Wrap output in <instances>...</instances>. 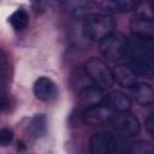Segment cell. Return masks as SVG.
Segmentation results:
<instances>
[{
  "mask_svg": "<svg viewBox=\"0 0 154 154\" xmlns=\"http://www.w3.org/2000/svg\"><path fill=\"white\" fill-rule=\"evenodd\" d=\"M109 124L112 128L120 135L126 136V137H132L138 135L141 130V124L140 120L137 119L136 116L126 112H116L113 113Z\"/></svg>",
  "mask_w": 154,
  "mask_h": 154,
  "instance_id": "cell-6",
  "label": "cell"
},
{
  "mask_svg": "<svg viewBox=\"0 0 154 154\" xmlns=\"http://www.w3.org/2000/svg\"><path fill=\"white\" fill-rule=\"evenodd\" d=\"M114 112L105 107L102 103L85 107L83 112V122L90 126H100L109 123Z\"/></svg>",
  "mask_w": 154,
  "mask_h": 154,
  "instance_id": "cell-7",
  "label": "cell"
},
{
  "mask_svg": "<svg viewBox=\"0 0 154 154\" xmlns=\"http://www.w3.org/2000/svg\"><path fill=\"white\" fill-rule=\"evenodd\" d=\"M8 83V64L6 57L0 55V97L7 96L6 88Z\"/></svg>",
  "mask_w": 154,
  "mask_h": 154,
  "instance_id": "cell-19",
  "label": "cell"
},
{
  "mask_svg": "<svg viewBox=\"0 0 154 154\" xmlns=\"http://www.w3.org/2000/svg\"><path fill=\"white\" fill-rule=\"evenodd\" d=\"M8 23L16 30H23L29 24V16L24 10H17L8 17Z\"/></svg>",
  "mask_w": 154,
  "mask_h": 154,
  "instance_id": "cell-17",
  "label": "cell"
},
{
  "mask_svg": "<svg viewBox=\"0 0 154 154\" xmlns=\"http://www.w3.org/2000/svg\"><path fill=\"white\" fill-rule=\"evenodd\" d=\"M102 105L112 112H126L131 108V100L124 93L113 90L103 96Z\"/></svg>",
  "mask_w": 154,
  "mask_h": 154,
  "instance_id": "cell-8",
  "label": "cell"
},
{
  "mask_svg": "<svg viewBox=\"0 0 154 154\" xmlns=\"http://www.w3.org/2000/svg\"><path fill=\"white\" fill-rule=\"evenodd\" d=\"M128 38L120 32H111L99 41V49L103 58L117 61L125 57Z\"/></svg>",
  "mask_w": 154,
  "mask_h": 154,
  "instance_id": "cell-5",
  "label": "cell"
},
{
  "mask_svg": "<svg viewBox=\"0 0 154 154\" xmlns=\"http://www.w3.org/2000/svg\"><path fill=\"white\" fill-rule=\"evenodd\" d=\"M132 95L135 100L142 106H152L154 101V91L150 84L138 82L132 87Z\"/></svg>",
  "mask_w": 154,
  "mask_h": 154,
  "instance_id": "cell-13",
  "label": "cell"
},
{
  "mask_svg": "<svg viewBox=\"0 0 154 154\" xmlns=\"http://www.w3.org/2000/svg\"><path fill=\"white\" fill-rule=\"evenodd\" d=\"M65 7L70 13L75 16H81L85 13L87 8L89 7V1L88 0H65Z\"/></svg>",
  "mask_w": 154,
  "mask_h": 154,
  "instance_id": "cell-18",
  "label": "cell"
},
{
  "mask_svg": "<svg viewBox=\"0 0 154 154\" xmlns=\"http://www.w3.org/2000/svg\"><path fill=\"white\" fill-rule=\"evenodd\" d=\"M112 73H113L114 82H117L119 85L124 88H132L140 82L138 81L140 73L128 65H117L112 70Z\"/></svg>",
  "mask_w": 154,
  "mask_h": 154,
  "instance_id": "cell-9",
  "label": "cell"
},
{
  "mask_svg": "<svg viewBox=\"0 0 154 154\" xmlns=\"http://www.w3.org/2000/svg\"><path fill=\"white\" fill-rule=\"evenodd\" d=\"M13 138V132L10 129H1L0 130V147H5L11 143Z\"/></svg>",
  "mask_w": 154,
  "mask_h": 154,
  "instance_id": "cell-20",
  "label": "cell"
},
{
  "mask_svg": "<svg viewBox=\"0 0 154 154\" xmlns=\"http://www.w3.org/2000/svg\"><path fill=\"white\" fill-rule=\"evenodd\" d=\"M47 130V119L43 114H36L31 118L28 125V132L34 138H40L46 134Z\"/></svg>",
  "mask_w": 154,
  "mask_h": 154,
  "instance_id": "cell-15",
  "label": "cell"
},
{
  "mask_svg": "<svg viewBox=\"0 0 154 154\" xmlns=\"http://www.w3.org/2000/svg\"><path fill=\"white\" fill-rule=\"evenodd\" d=\"M129 142L108 132H95L90 138V150L94 154H122L128 153Z\"/></svg>",
  "mask_w": 154,
  "mask_h": 154,
  "instance_id": "cell-3",
  "label": "cell"
},
{
  "mask_svg": "<svg viewBox=\"0 0 154 154\" xmlns=\"http://www.w3.org/2000/svg\"><path fill=\"white\" fill-rule=\"evenodd\" d=\"M146 129L150 136H154V114H149L146 119Z\"/></svg>",
  "mask_w": 154,
  "mask_h": 154,
  "instance_id": "cell-21",
  "label": "cell"
},
{
  "mask_svg": "<svg viewBox=\"0 0 154 154\" xmlns=\"http://www.w3.org/2000/svg\"><path fill=\"white\" fill-rule=\"evenodd\" d=\"M130 29L132 32V36L144 40H153L154 38V23L153 20L143 19L135 17L131 20Z\"/></svg>",
  "mask_w": 154,
  "mask_h": 154,
  "instance_id": "cell-12",
  "label": "cell"
},
{
  "mask_svg": "<svg viewBox=\"0 0 154 154\" xmlns=\"http://www.w3.org/2000/svg\"><path fill=\"white\" fill-rule=\"evenodd\" d=\"M125 57L131 67L142 75H149L154 67V45L153 40H144L132 36L128 38Z\"/></svg>",
  "mask_w": 154,
  "mask_h": 154,
  "instance_id": "cell-1",
  "label": "cell"
},
{
  "mask_svg": "<svg viewBox=\"0 0 154 154\" xmlns=\"http://www.w3.org/2000/svg\"><path fill=\"white\" fill-rule=\"evenodd\" d=\"M135 14L138 18L153 20L154 13H153V2L152 0H136L135 4Z\"/></svg>",
  "mask_w": 154,
  "mask_h": 154,
  "instance_id": "cell-16",
  "label": "cell"
},
{
  "mask_svg": "<svg viewBox=\"0 0 154 154\" xmlns=\"http://www.w3.org/2000/svg\"><path fill=\"white\" fill-rule=\"evenodd\" d=\"M116 29V22L107 13H90L82 23V31L87 40L99 42Z\"/></svg>",
  "mask_w": 154,
  "mask_h": 154,
  "instance_id": "cell-2",
  "label": "cell"
},
{
  "mask_svg": "<svg viewBox=\"0 0 154 154\" xmlns=\"http://www.w3.org/2000/svg\"><path fill=\"white\" fill-rule=\"evenodd\" d=\"M34 94L38 100L52 101L58 95V89L55 83L48 77H40L34 83Z\"/></svg>",
  "mask_w": 154,
  "mask_h": 154,
  "instance_id": "cell-10",
  "label": "cell"
},
{
  "mask_svg": "<svg viewBox=\"0 0 154 154\" xmlns=\"http://www.w3.org/2000/svg\"><path fill=\"white\" fill-rule=\"evenodd\" d=\"M97 6L109 12H129L132 11L136 0H94Z\"/></svg>",
  "mask_w": 154,
  "mask_h": 154,
  "instance_id": "cell-14",
  "label": "cell"
},
{
  "mask_svg": "<svg viewBox=\"0 0 154 154\" xmlns=\"http://www.w3.org/2000/svg\"><path fill=\"white\" fill-rule=\"evenodd\" d=\"M85 76L91 81V83L102 90L109 89L113 85V73L108 65L97 58H90L84 64Z\"/></svg>",
  "mask_w": 154,
  "mask_h": 154,
  "instance_id": "cell-4",
  "label": "cell"
},
{
  "mask_svg": "<svg viewBox=\"0 0 154 154\" xmlns=\"http://www.w3.org/2000/svg\"><path fill=\"white\" fill-rule=\"evenodd\" d=\"M103 90L96 85H88L79 90L78 93V102L84 107H90L94 105L102 103L103 100Z\"/></svg>",
  "mask_w": 154,
  "mask_h": 154,
  "instance_id": "cell-11",
  "label": "cell"
}]
</instances>
